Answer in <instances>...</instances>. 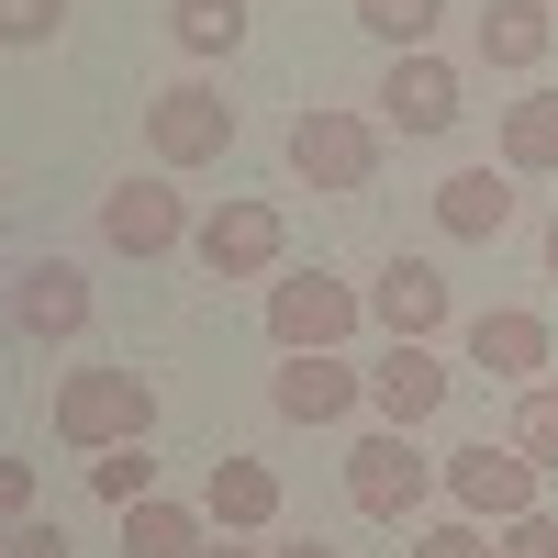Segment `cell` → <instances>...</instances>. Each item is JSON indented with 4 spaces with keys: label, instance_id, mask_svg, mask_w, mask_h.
Instances as JSON below:
<instances>
[{
    "label": "cell",
    "instance_id": "cell-19",
    "mask_svg": "<svg viewBox=\"0 0 558 558\" xmlns=\"http://www.w3.org/2000/svg\"><path fill=\"white\" fill-rule=\"evenodd\" d=\"M502 168H514V179H547L558 168V89L502 101Z\"/></svg>",
    "mask_w": 558,
    "mask_h": 558
},
{
    "label": "cell",
    "instance_id": "cell-6",
    "mask_svg": "<svg viewBox=\"0 0 558 558\" xmlns=\"http://www.w3.org/2000/svg\"><path fill=\"white\" fill-rule=\"evenodd\" d=\"M146 146H157V168H213L223 146H235V101L202 89V78H179V89L146 101Z\"/></svg>",
    "mask_w": 558,
    "mask_h": 558
},
{
    "label": "cell",
    "instance_id": "cell-12",
    "mask_svg": "<svg viewBox=\"0 0 558 558\" xmlns=\"http://www.w3.org/2000/svg\"><path fill=\"white\" fill-rule=\"evenodd\" d=\"M447 391H458V380H447V357H436V347H402V336L380 347V368H368V402H380V425H402V436H413V425H436Z\"/></svg>",
    "mask_w": 558,
    "mask_h": 558
},
{
    "label": "cell",
    "instance_id": "cell-20",
    "mask_svg": "<svg viewBox=\"0 0 558 558\" xmlns=\"http://www.w3.org/2000/svg\"><path fill=\"white\" fill-rule=\"evenodd\" d=\"M168 34L191 45V57H235L246 45V0H168Z\"/></svg>",
    "mask_w": 558,
    "mask_h": 558
},
{
    "label": "cell",
    "instance_id": "cell-18",
    "mask_svg": "<svg viewBox=\"0 0 558 558\" xmlns=\"http://www.w3.org/2000/svg\"><path fill=\"white\" fill-rule=\"evenodd\" d=\"M213 547V514H191V502H134L123 514V558H202Z\"/></svg>",
    "mask_w": 558,
    "mask_h": 558
},
{
    "label": "cell",
    "instance_id": "cell-25",
    "mask_svg": "<svg viewBox=\"0 0 558 558\" xmlns=\"http://www.w3.org/2000/svg\"><path fill=\"white\" fill-rule=\"evenodd\" d=\"M413 558H492V536H481V514H447V525L413 536Z\"/></svg>",
    "mask_w": 558,
    "mask_h": 558
},
{
    "label": "cell",
    "instance_id": "cell-27",
    "mask_svg": "<svg viewBox=\"0 0 558 558\" xmlns=\"http://www.w3.org/2000/svg\"><path fill=\"white\" fill-rule=\"evenodd\" d=\"M0 558H68V536H57V514H23L12 536H0Z\"/></svg>",
    "mask_w": 558,
    "mask_h": 558
},
{
    "label": "cell",
    "instance_id": "cell-30",
    "mask_svg": "<svg viewBox=\"0 0 558 558\" xmlns=\"http://www.w3.org/2000/svg\"><path fill=\"white\" fill-rule=\"evenodd\" d=\"M268 558H336V547H324V536H291V547H268Z\"/></svg>",
    "mask_w": 558,
    "mask_h": 558
},
{
    "label": "cell",
    "instance_id": "cell-23",
    "mask_svg": "<svg viewBox=\"0 0 558 558\" xmlns=\"http://www.w3.org/2000/svg\"><path fill=\"white\" fill-rule=\"evenodd\" d=\"M514 447L536 458V470H558V380H525L514 391Z\"/></svg>",
    "mask_w": 558,
    "mask_h": 558
},
{
    "label": "cell",
    "instance_id": "cell-13",
    "mask_svg": "<svg viewBox=\"0 0 558 558\" xmlns=\"http://www.w3.org/2000/svg\"><path fill=\"white\" fill-rule=\"evenodd\" d=\"M357 391H368V368H347L336 347H324V357H291V368L268 380L279 425H347V413H357Z\"/></svg>",
    "mask_w": 558,
    "mask_h": 558
},
{
    "label": "cell",
    "instance_id": "cell-21",
    "mask_svg": "<svg viewBox=\"0 0 558 558\" xmlns=\"http://www.w3.org/2000/svg\"><path fill=\"white\" fill-rule=\"evenodd\" d=\"M89 492H101L112 514H134V502H157V458H146V436H134V447H101V458H89Z\"/></svg>",
    "mask_w": 558,
    "mask_h": 558
},
{
    "label": "cell",
    "instance_id": "cell-24",
    "mask_svg": "<svg viewBox=\"0 0 558 558\" xmlns=\"http://www.w3.org/2000/svg\"><path fill=\"white\" fill-rule=\"evenodd\" d=\"M492 558H558V514L536 502V514H514V525H492Z\"/></svg>",
    "mask_w": 558,
    "mask_h": 558
},
{
    "label": "cell",
    "instance_id": "cell-5",
    "mask_svg": "<svg viewBox=\"0 0 558 558\" xmlns=\"http://www.w3.org/2000/svg\"><path fill=\"white\" fill-rule=\"evenodd\" d=\"M536 481H547V470H536L514 436H502V447L481 436V447H458V458H447V502H458V514H481V525L536 514Z\"/></svg>",
    "mask_w": 558,
    "mask_h": 558
},
{
    "label": "cell",
    "instance_id": "cell-16",
    "mask_svg": "<svg viewBox=\"0 0 558 558\" xmlns=\"http://www.w3.org/2000/svg\"><path fill=\"white\" fill-rule=\"evenodd\" d=\"M502 223H514V179H502V168H458V179H436V235L492 246Z\"/></svg>",
    "mask_w": 558,
    "mask_h": 558
},
{
    "label": "cell",
    "instance_id": "cell-10",
    "mask_svg": "<svg viewBox=\"0 0 558 558\" xmlns=\"http://www.w3.org/2000/svg\"><path fill=\"white\" fill-rule=\"evenodd\" d=\"M458 112H470V101H458V68L436 57V45H413V57L380 68V123L391 134H447Z\"/></svg>",
    "mask_w": 558,
    "mask_h": 558
},
{
    "label": "cell",
    "instance_id": "cell-26",
    "mask_svg": "<svg viewBox=\"0 0 558 558\" xmlns=\"http://www.w3.org/2000/svg\"><path fill=\"white\" fill-rule=\"evenodd\" d=\"M68 23V0H0V45H45Z\"/></svg>",
    "mask_w": 558,
    "mask_h": 558
},
{
    "label": "cell",
    "instance_id": "cell-29",
    "mask_svg": "<svg viewBox=\"0 0 558 558\" xmlns=\"http://www.w3.org/2000/svg\"><path fill=\"white\" fill-rule=\"evenodd\" d=\"M202 558H268V547H235V536H223V525H213V547H202Z\"/></svg>",
    "mask_w": 558,
    "mask_h": 558
},
{
    "label": "cell",
    "instance_id": "cell-4",
    "mask_svg": "<svg viewBox=\"0 0 558 558\" xmlns=\"http://www.w3.org/2000/svg\"><path fill=\"white\" fill-rule=\"evenodd\" d=\"M357 313H368V291H347L336 268H291V279H268V347H279V357H324V347H347Z\"/></svg>",
    "mask_w": 558,
    "mask_h": 558
},
{
    "label": "cell",
    "instance_id": "cell-28",
    "mask_svg": "<svg viewBox=\"0 0 558 558\" xmlns=\"http://www.w3.org/2000/svg\"><path fill=\"white\" fill-rule=\"evenodd\" d=\"M0 502H12V525L34 514V458H0Z\"/></svg>",
    "mask_w": 558,
    "mask_h": 558
},
{
    "label": "cell",
    "instance_id": "cell-32",
    "mask_svg": "<svg viewBox=\"0 0 558 558\" xmlns=\"http://www.w3.org/2000/svg\"><path fill=\"white\" fill-rule=\"evenodd\" d=\"M547 12H558V0H547Z\"/></svg>",
    "mask_w": 558,
    "mask_h": 558
},
{
    "label": "cell",
    "instance_id": "cell-1",
    "mask_svg": "<svg viewBox=\"0 0 558 558\" xmlns=\"http://www.w3.org/2000/svg\"><path fill=\"white\" fill-rule=\"evenodd\" d=\"M57 436H68L78 458L157 436V391H146V368H68V380H57Z\"/></svg>",
    "mask_w": 558,
    "mask_h": 558
},
{
    "label": "cell",
    "instance_id": "cell-7",
    "mask_svg": "<svg viewBox=\"0 0 558 558\" xmlns=\"http://www.w3.org/2000/svg\"><path fill=\"white\" fill-rule=\"evenodd\" d=\"M12 336H23V347L89 336V268H78V257H23V268H12Z\"/></svg>",
    "mask_w": 558,
    "mask_h": 558
},
{
    "label": "cell",
    "instance_id": "cell-14",
    "mask_svg": "<svg viewBox=\"0 0 558 558\" xmlns=\"http://www.w3.org/2000/svg\"><path fill=\"white\" fill-rule=\"evenodd\" d=\"M202 514H213L223 536H268V525H279V470L223 447V458H213V481H202Z\"/></svg>",
    "mask_w": 558,
    "mask_h": 558
},
{
    "label": "cell",
    "instance_id": "cell-2",
    "mask_svg": "<svg viewBox=\"0 0 558 558\" xmlns=\"http://www.w3.org/2000/svg\"><path fill=\"white\" fill-rule=\"evenodd\" d=\"M436 481H447V470H436V458L413 447L402 425H368V436L347 447V502H357L368 525H413V514H425V492H436Z\"/></svg>",
    "mask_w": 558,
    "mask_h": 558
},
{
    "label": "cell",
    "instance_id": "cell-11",
    "mask_svg": "<svg viewBox=\"0 0 558 558\" xmlns=\"http://www.w3.org/2000/svg\"><path fill=\"white\" fill-rule=\"evenodd\" d=\"M368 324L402 347H436V324H447V268L436 257H391L380 279H368Z\"/></svg>",
    "mask_w": 558,
    "mask_h": 558
},
{
    "label": "cell",
    "instance_id": "cell-22",
    "mask_svg": "<svg viewBox=\"0 0 558 558\" xmlns=\"http://www.w3.org/2000/svg\"><path fill=\"white\" fill-rule=\"evenodd\" d=\"M357 23L391 45V57H413V45H425L436 23H447V0H357Z\"/></svg>",
    "mask_w": 558,
    "mask_h": 558
},
{
    "label": "cell",
    "instance_id": "cell-17",
    "mask_svg": "<svg viewBox=\"0 0 558 558\" xmlns=\"http://www.w3.org/2000/svg\"><path fill=\"white\" fill-rule=\"evenodd\" d=\"M547 45H558L547 0H492L481 12V68H547Z\"/></svg>",
    "mask_w": 558,
    "mask_h": 558
},
{
    "label": "cell",
    "instance_id": "cell-9",
    "mask_svg": "<svg viewBox=\"0 0 558 558\" xmlns=\"http://www.w3.org/2000/svg\"><path fill=\"white\" fill-rule=\"evenodd\" d=\"M279 246H291L279 202H223V213H202V235H191V257H202L213 279H268Z\"/></svg>",
    "mask_w": 558,
    "mask_h": 558
},
{
    "label": "cell",
    "instance_id": "cell-8",
    "mask_svg": "<svg viewBox=\"0 0 558 558\" xmlns=\"http://www.w3.org/2000/svg\"><path fill=\"white\" fill-rule=\"evenodd\" d=\"M191 235H202V223L179 213L168 179H112V191H101V246L112 257H168V246H191Z\"/></svg>",
    "mask_w": 558,
    "mask_h": 558
},
{
    "label": "cell",
    "instance_id": "cell-3",
    "mask_svg": "<svg viewBox=\"0 0 558 558\" xmlns=\"http://www.w3.org/2000/svg\"><path fill=\"white\" fill-rule=\"evenodd\" d=\"M291 179H302V191H324V202H357L368 179H380V123L313 101V112L291 123Z\"/></svg>",
    "mask_w": 558,
    "mask_h": 558
},
{
    "label": "cell",
    "instance_id": "cell-15",
    "mask_svg": "<svg viewBox=\"0 0 558 558\" xmlns=\"http://www.w3.org/2000/svg\"><path fill=\"white\" fill-rule=\"evenodd\" d=\"M558 347H547V313H514V302H492V313H470V368H492V380H536Z\"/></svg>",
    "mask_w": 558,
    "mask_h": 558
},
{
    "label": "cell",
    "instance_id": "cell-31",
    "mask_svg": "<svg viewBox=\"0 0 558 558\" xmlns=\"http://www.w3.org/2000/svg\"><path fill=\"white\" fill-rule=\"evenodd\" d=\"M547 279H558V223H547Z\"/></svg>",
    "mask_w": 558,
    "mask_h": 558
}]
</instances>
